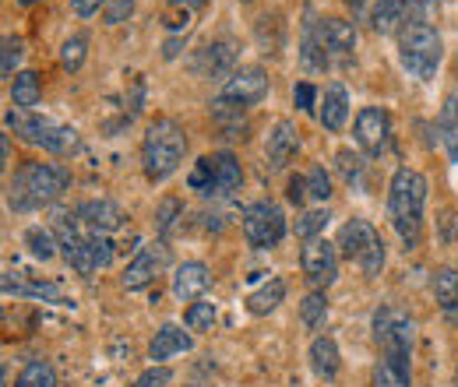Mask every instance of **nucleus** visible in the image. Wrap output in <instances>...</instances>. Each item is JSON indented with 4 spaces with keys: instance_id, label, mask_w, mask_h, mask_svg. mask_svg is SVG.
<instances>
[{
    "instance_id": "nucleus-1",
    "label": "nucleus",
    "mask_w": 458,
    "mask_h": 387,
    "mask_svg": "<svg viewBox=\"0 0 458 387\" xmlns=\"http://www.w3.org/2000/svg\"><path fill=\"white\" fill-rule=\"evenodd\" d=\"M423 208H427V176L420 169H409V166L395 169L392 187H388V215H392V225H395V232H399L405 250L420 247Z\"/></svg>"
},
{
    "instance_id": "nucleus-2",
    "label": "nucleus",
    "mask_w": 458,
    "mask_h": 387,
    "mask_svg": "<svg viewBox=\"0 0 458 387\" xmlns=\"http://www.w3.org/2000/svg\"><path fill=\"white\" fill-rule=\"evenodd\" d=\"M67 183H71V176L57 163H25L7 180V208L11 212L47 208L67 190Z\"/></svg>"
},
{
    "instance_id": "nucleus-3",
    "label": "nucleus",
    "mask_w": 458,
    "mask_h": 387,
    "mask_svg": "<svg viewBox=\"0 0 458 387\" xmlns=\"http://www.w3.org/2000/svg\"><path fill=\"white\" fill-rule=\"evenodd\" d=\"M187 156V138H183V127L176 120H156L148 130H145V141H141V169L152 183H163L170 180L173 172L180 169Z\"/></svg>"
},
{
    "instance_id": "nucleus-4",
    "label": "nucleus",
    "mask_w": 458,
    "mask_h": 387,
    "mask_svg": "<svg viewBox=\"0 0 458 387\" xmlns=\"http://www.w3.org/2000/svg\"><path fill=\"white\" fill-rule=\"evenodd\" d=\"M441 56H445V43L434 25L409 21L399 29V60L416 81H434Z\"/></svg>"
},
{
    "instance_id": "nucleus-5",
    "label": "nucleus",
    "mask_w": 458,
    "mask_h": 387,
    "mask_svg": "<svg viewBox=\"0 0 458 387\" xmlns=\"http://www.w3.org/2000/svg\"><path fill=\"white\" fill-rule=\"evenodd\" d=\"M60 254H64V261H67L78 275H92V272H99V268H110V261H114V243L106 240V232H78L74 225H64Z\"/></svg>"
},
{
    "instance_id": "nucleus-6",
    "label": "nucleus",
    "mask_w": 458,
    "mask_h": 387,
    "mask_svg": "<svg viewBox=\"0 0 458 387\" xmlns=\"http://www.w3.org/2000/svg\"><path fill=\"white\" fill-rule=\"evenodd\" d=\"M7 127L18 130L25 141L43 145L54 156H67V152L78 148V130L74 127H60V123H54V120H47V116H39V113L32 110H11L7 113Z\"/></svg>"
},
{
    "instance_id": "nucleus-7",
    "label": "nucleus",
    "mask_w": 458,
    "mask_h": 387,
    "mask_svg": "<svg viewBox=\"0 0 458 387\" xmlns=\"http://www.w3.org/2000/svg\"><path fill=\"white\" fill-rule=\"evenodd\" d=\"M335 247H343V254L363 268V275H381V268H385V243H381L377 229L367 219L345 222L343 229H339V243Z\"/></svg>"
},
{
    "instance_id": "nucleus-8",
    "label": "nucleus",
    "mask_w": 458,
    "mask_h": 387,
    "mask_svg": "<svg viewBox=\"0 0 458 387\" xmlns=\"http://www.w3.org/2000/svg\"><path fill=\"white\" fill-rule=\"evenodd\" d=\"M243 236L254 250H272L286 240V215L276 201H254L243 208Z\"/></svg>"
},
{
    "instance_id": "nucleus-9",
    "label": "nucleus",
    "mask_w": 458,
    "mask_h": 387,
    "mask_svg": "<svg viewBox=\"0 0 458 387\" xmlns=\"http://www.w3.org/2000/svg\"><path fill=\"white\" fill-rule=\"evenodd\" d=\"M374 338L385 349V356H399L412 359V341H416V324L399 314L395 307H381L374 310Z\"/></svg>"
},
{
    "instance_id": "nucleus-10",
    "label": "nucleus",
    "mask_w": 458,
    "mask_h": 387,
    "mask_svg": "<svg viewBox=\"0 0 458 387\" xmlns=\"http://www.w3.org/2000/svg\"><path fill=\"white\" fill-rule=\"evenodd\" d=\"M300 268H303V278L314 289H328L339 278V250H335V243H328L321 236L307 240V247L300 250Z\"/></svg>"
},
{
    "instance_id": "nucleus-11",
    "label": "nucleus",
    "mask_w": 458,
    "mask_h": 387,
    "mask_svg": "<svg viewBox=\"0 0 458 387\" xmlns=\"http://www.w3.org/2000/svg\"><path fill=\"white\" fill-rule=\"evenodd\" d=\"M170 265V247L163 243V240H156V243H145L138 254H134V261L123 268V275H120V282H123V289H145L148 282H156V275L163 272Z\"/></svg>"
},
{
    "instance_id": "nucleus-12",
    "label": "nucleus",
    "mask_w": 458,
    "mask_h": 387,
    "mask_svg": "<svg viewBox=\"0 0 458 387\" xmlns=\"http://www.w3.org/2000/svg\"><path fill=\"white\" fill-rule=\"evenodd\" d=\"M356 145L367 152V156H381L388 148V134H392V116L381 110V106H363L356 113Z\"/></svg>"
},
{
    "instance_id": "nucleus-13",
    "label": "nucleus",
    "mask_w": 458,
    "mask_h": 387,
    "mask_svg": "<svg viewBox=\"0 0 458 387\" xmlns=\"http://www.w3.org/2000/svg\"><path fill=\"white\" fill-rule=\"evenodd\" d=\"M223 96L243 103V106H254V103H261L268 96V74L261 67H240V71L229 74Z\"/></svg>"
},
{
    "instance_id": "nucleus-14",
    "label": "nucleus",
    "mask_w": 458,
    "mask_h": 387,
    "mask_svg": "<svg viewBox=\"0 0 458 387\" xmlns=\"http://www.w3.org/2000/svg\"><path fill=\"white\" fill-rule=\"evenodd\" d=\"M318 29H321V43H325L328 60L332 63H349L352 50H356V29L343 18H321Z\"/></svg>"
},
{
    "instance_id": "nucleus-15",
    "label": "nucleus",
    "mask_w": 458,
    "mask_h": 387,
    "mask_svg": "<svg viewBox=\"0 0 458 387\" xmlns=\"http://www.w3.org/2000/svg\"><path fill=\"white\" fill-rule=\"evenodd\" d=\"M208 289H212V272H208L201 261H183V265L173 272V296H176L180 303H194V299H201Z\"/></svg>"
},
{
    "instance_id": "nucleus-16",
    "label": "nucleus",
    "mask_w": 458,
    "mask_h": 387,
    "mask_svg": "<svg viewBox=\"0 0 458 387\" xmlns=\"http://www.w3.org/2000/svg\"><path fill=\"white\" fill-rule=\"evenodd\" d=\"M300 152V130L293 120H279L272 130H268V145H265V156H268V166L272 169H286Z\"/></svg>"
},
{
    "instance_id": "nucleus-17",
    "label": "nucleus",
    "mask_w": 458,
    "mask_h": 387,
    "mask_svg": "<svg viewBox=\"0 0 458 387\" xmlns=\"http://www.w3.org/2000/svg\"><path fill=\"white\" fill-rule=\"evenodd\" d=\"M123 208L110 201V198H99V201H85L78 208V222L89 229V232H116L123 225Z\"/></svg>"
},
{
    "instance_id": "nucleus-18",
    "label": "nucleus",
    "mask_w": 458,
    "mask_h": 387,
    "mask_svg": "<svg viewBox=\"0 0 458 387\" xmlns=\"http://www.w3.org/2000/svg\"><path fill=\"white\" fill-rule=\"evenodd\" d=\"M310 370L321 377V381H335L339 377V366H343V356H339V345L332 334H318L310 341Z\"/></svg>"
},
{
    "instance_id": "nucleus-19",
    "label": "nucleus",
    "mask_w": 458,
    "mask_h": 387,
    "mask_svg": "<svg viewBox=\"0 0 458 387\" xmlns=\"http://www.w3.org/2000/svg\"><path fill=\"white\" fill-rule=\"evenodd\" d=\"M233 63H236L233 43H208L194 60V71L205 78H226V74H233Z\"/></svg>"
},
{
    "instance_id": "nucleus-20",
    "label": "nucleus",
    "mask_w": 458,
    "mask_h": 387,
    "mask_svg": "<svg viewBox=\"0 0 458 387\" xmlns=\"http://www.w3.org/2000/svg\"><path fill=\"white\" fill-rule=\"evenodd\" d=\"M212 163H216V180H212V194H208V198L216 201V198H229L233 190H240L243 169L236 163V156H233V152H216Z\"/></svg>"
},
{
    "instance_id": "nucleus-21",
    "label": "nucleus",
    "mask_w": 458,
    "mask_h": 387,
    "mask_svg": "<svg viewBox=\"0 0 458 387\" xmlns=\"http://www.w3.org/2000/svg\"><path fill=\"white\" fill-rule=\"evenodd\" d=\"M191 334L183 332V328H176V324H163L156 338H152V345H148V356L156 359V363H166L170 356H180V352H191Z\"/></svg>"
},
{
    "instance_id": "nucleus-22",
    "label": "nucleus",
    "mask_w": 458,
    "mask_h": 387,
    "mask_svg": "<svg viewBox=\"0 0 458 387\" xmlns=\"http://www.w3.org/2000/svg\"><path fill=\"white\" fill-rule=\"evenodd\" d=\"M345 116H349V92H345V85L335 81V85L325 88V99H321L318 120L325 123V130H343Z\"/></svg>"
},
{
    "instance_id": "nucleus-23",
    "label": "nucleus",
    "mask_w": 458,
    "mask_h": 387,
    "mask_svg": "<svg viewBox=\"0 0 458 387\" xmlns=\"http://www.w3.org/2000/svg\"><path fill=\"white\" fill-rule=\"evenodd\" d=\"M405 18H409V0H377V4L370 7V25H374L381 36L399 32L402 25H405Z\"/></svg>"
},
{
    "instance_id": "nucleus-24",
    "label": "nucleus",
    "mask_w": 458,
    "mask_h": 387,
    "mask_svg": "<svg viewBox=\"0 0 458 387\" xmlns=\"http://www.w3.org/2000/svg\"><path fill=\"white\" fill-rule=\"evenodd\" d=\"M11 103L18 110H36L43 103V85H39V74L36 71H18L14 81H11Z\"/></svg>"
},
{
    "instance_id": "nucleus-25",
    "label": "nucleus",
    "mask_w": 458,
    "mask_h": 387,
    "mask_svg": "<svg viewBox=\"0 0 458 387\" xmlns=\"http://www.w3.org/2000/svg\"><path fill=\"white\" fill-rule=\"evenodd\" d=\"M300 60L307 71H325L332 60L325 54V43H321V29H318V18H307L303 25V50H300Z\"/></svg>"
},
{
    "instance_id": "nucleus-26",
    "label": "nucleus",
    "mask_w": 458,
    "mask_h": 387,
    "mask_svg": "<svg viewBox=\"0 0 458 387\" xmlns=\"http://www.w3.org/2000/svg\"><path fill=\"white\" fill-rule=\"evenodd\" d=\"M283 299H286V282H283V278H272V282H265L258 292L247 296V310H250L254 317H265V314H272Z\"/></svg>"
},
{
    "instance_id": "nucleus-27",
    "label": "nucleus",
    "mask_w": 458,
    "mask_h": 387,
    "mask_svg": "<svg viewBox=\"0 0 458 387\" xmlns=\"http://www.w3.org/2000/svg\"><path fill=\"white\" fill-rule=\"evenodd\" d=\"M412 384V370H409V359L399 356H385L377 366H374V387H409Z\"/></svg>"
},
{
    "instance_id": "nucleus-28",
    "label": "nucleus",
    "mask_w": 458,
    "mask_h": 387,
    "mask_svg": "<svg viewBox=\"0 0 458 387\" xmlns=\"http://www.w3.org/2000/svg\"><path fill=\"white\" fill-rule=\"evenodd\" d=\"M437 130H441V141H445L448 156L458 163V96H448V103L441 110V120H437Z\"/></svg>"
},
{
    "instance_id": "nucleus-29",
    "label": "nucleus",
    "mask_w": 458,
    "mask_h": 387,
    "mask_svg": "<svg viewBox=\"0 0 458 387\" xmlns=\"http://www.w3.org/2000/svg\"><path fill=\"white\" fill-rule=\"evenodd\" d=\"M14 387H57V374H54V366L47 359H29L21 366Z\"/></svg>"
},
{
    "instance_id": "nucleus-30",
    "label": "nucleus",
    "mask_w": 458,
    "mask_h": 387,
    "mask_svg": "<svg viewBox=\"0 0 458 387\" xmlns=\"http://www.w3.org/2000/svg\"><path fill=\"white\" fill-rule=\"evenodd\" d=\"M300 321H303V328H310V332H318V328L328 321V299H325V292H310V296L300 303Z\"/></svg>"
},
{
    "instance_id": "nucleus-31",
    "label": "nucleus",
    "mask_w": 458,
    "mask_h": 387,
    "mask_svg": "<svg viewBox=\"0 0 458 387\" xmlns=\"http://www.w3.org/2000/svg\"><path fill=\"white\" fill-rule=\"evenodd\" d=\"M85 56H89V36H85V32H74L71 39H64V46H60V63H64L71 74L81 71Z\"/></svg>"
},
{
    "instance_id": "nucleus-32",
    "label": "nucleus",
    "mask_w": 458,
    "mask_h": 387,
    "mask_svg": "<svg viewBox=\"0 0 458 387\" xmlns=\"http://www.w3.org/2000/svg\"><path fill=\"white\" fill-rule=\"evenodd\" d=\"M434 296L445 310H455L458 307V272L455 268H441L434 275Z\"/></svg>"
},
{
    "instance_id": "nucleus-33",
    "label": "nucleus",
    "mask_w": 458,
    "mask_h": 387,
    "mask_svg": "<svg viewBox=\"0 0 458 387\" xmlns=\"http://www.w3.org/2000/svg\"><path fill=\"white\" fill-rule=\"evenodd\" d=\"M25 243H29V250L39 257V261H50L54 254H57V240H54V232L50 229H43V225H32V229H25Z\"/></svg>"
},
{
    "instance_id": "nucleus-34",
    "label": "nucleus",
    "mask_w": 458,
    "mask_h": 387,
    "mask_svg": "<svg viewBox=\"0 0 458 387\" xmlns=\"http://www.w3.org/2000/svg\"><path fill=\"white\" fill-rule=\"evenodd\" d=\"M183 321H187L191 332H212V324H216V303H208V299L191 303V310H187Z\"/></svg>"
},
{
    "instance_id": "nucleus-35",
    "label": "nucleus",
    "mask_w": 458,
    "mask_h": 387,
    "mask_svg": "<svg viewBox=\"0 0 458 387\" xmlns=\"http://www.w3.org/2000/svg\"><path fill=\"white\" fill-rule=\"evenodd\" d=\"M212 180H216V163H212V156L198 159V166L191 169V176H187L191 190H198L201 198H208V194H212Z\"/></svg>"
},
{
    "instance_id": "nucleus-36",
    "label": "nucleus",
    "mask_w": 458,
    "mask_h": 387,
    "mask_svg": "<svg viewBox=\"0 0 458 387\" xmlns=\"http://www.w3.org/2000/svg\"><path fill=\"white\" fill-rule=\"evenodd\" d=\"M180 215H183V201H180V198H163V205H159V212H156V229H159V236H166Z\"/></svg>"
},
{
    "instance_id": "nucleus-37",
    "label": "nucleus",
    "mask_w": 458,
    "mask_h": 387,
    "mask_svg": "<svg viewBox=\"0 0 458 387\" xmlns=\"http://www.w3.org/2000/svg\"><path fill=\"white\" fill-rule=\"evenodd\" d=\"M307 194L314 201H328L332 198V176L325 172V166H310V172H307Z\"/></svg>"
},
{
    "instance_id": "nucleus-38",
    "label": "nucleus",
    "mask_w": 458,
    "mask_h": 387,
    "mask_svg": "<svg viewBox=\"0 0 458 387\" xmlns=\"http://www.w3.org/2000/svg\"><path fill=\"white\" fill-rule=\"evenodd\" d=\"M328 212H307V215H300L296 219V236H303V240H318V232L328 225Z\"/></svg>"
},
{
    "instance_id": "nucleus-39",
    "label": "nucleus",
    "mask_w": 458,
    "mask_h": 387,
    "mask_svg": "<svg viewBox=\"0 0 458 387\" xmlns=\"http://www.w3.org/2000/svg\"><path fill=\"white\" fill-rule=\"evenodd\" d=\"M437 0H409V18H405V25L409 21H420V25H434L437 21Z\"/></svg>"
},
{
    "instance_id": "nucleus-40",
    "label": "nucleus",
    "mask_w": 458,
    "mask_h": 387,
    "mask_svg": "<svg viewBox=\"0 0 458 387\" xmlns=\"http://www.w3.org/2000/svg\"><path fill=\"white\" fill-rule=\"evenodd\" d=\"M18 60H21V39L7 36V39H4V60H0V74L14 81V67H18Z\"/></svg>"
},
{
    "instance_id": "nucleus-41",
    "label": "nucleus",
    "mask_w": 458,
    "mask_h": 387,
    "mask_svg": "<svg viewBox=\"0 0 458 387\" xmlns=\"http://www.w3.org/2000/svg\"><path fill=\"white\" fill-rule=\"evenodd\" d=\"M170 381H173L170 366H152V370H145V374H141L131 387H166Z\"/></svg>"
},
{
    "instance_id": "nucleus-42",
    "label": "nucleus",
    "mask_w": 458,
    "mask_h": 387,
    "mask_svg": "<svg viewBox=\"0 0 458 387\" xmlns=\"http://www.w3.org/2000/svg\"><path fill=\"white\" fill-rule=\"evenodd\" d=\"M131 11H134V0H110V4L103 7L106 25H120V21H127V18H131Z\"/></svg>"
},
{
    "instance_id": "nucleus-43",
    "label": "nucleus",
    "mask_w": 458,
    "mask_h": 387,
    "mask_svg": "<svg viewBox=\"0 0 458 387\" xmlns=\"http://www.w3.org/2000/svg\"><path fill=\"white\" fill-rule=\"evenodd\" d=\"M314 99H318V88H314V85L300 81V85L293 88V103H296L300 113H314Z\"/></svg>"
},
{
    "instance_id": "nucleus-44",
    "label": "nucleus",
    "mask_w": 458,
    "mask_h": 387,
    "mask_svg": "<svg viewBox=\"0 0 458 387\" xmlns=\"http://www.w3.org/2000/svg\"><path fill=\"white\" fill-rule=\"evenodd\" d=\"M286 198L293 201V205H303L310 194H307V176H289V190Z\"/></svg>"
},
{
    "instance_id": "nucleus-45",
    "label": "nucleus",
    "mask_w": 458,
    "mask_h": 387,
    "mask_svg": "<svg viewBox=\"0 0 458 387\" xmlns=\"http://www.w3.org/2000/svg\"><path fill=\"white\" fill-rule=\"evenodd\" d=\"M110 0H71V11L78 14V18H92V14H99V7H106Z\"/></svg>"
},
{
    "instance_id": "nucleus-46",
    "label": "nucleus",
    "mask_w": 458,
    "mask_h": 387,
    "mask_svg": "<svg viewBox=\"0 0 458 387\" xmlns=\"http://www.w3.org/2000/svg\"><path fill=\"white\" fill-rule=\"evenodd\" d=\"M173 4H176V7H183V11H201L208 0H173Z\"/></svg>"
},
{
    "instance_id": "nucleus-47",
    "label": "nucleus",
    "mask_w": 458,
    "mask_h": 387,
    "mask_svg": "<svg viewBox=\"0 0 458 387\" xmlns=\"http://www.w3.org/2000/svg\"><path fill=\"white\" fill-rule=\"evenodd\" d=\"M0 159H4V166L11 163V141H7V134L0 138Z\"/></svg>"
},
{
    "instance_id": "nucleus-48",
    "label": "nucleus",
    "mask_w": 458,
    "mask_h": 387,
    "mask_svg": "<svg viewBox=\"0 0 458 387\" xmlns=\"http://www.w3.org/2000/svg\"><path fill=\"white\" fill-rule=\"evenodd\" d=\"M345 4H349L352 11H363V7H367V0H345Z\"/></svg>"
},
{
    "instance_id": "nucleus-49",
    "label": "nucleus",
    "mask_w": 458,
    "mask_h": 387,
    "mask_svg": "<svg viewBox=\"0 0 458 387\" xmlns=\"http://www.w3.org/2000/svg\"><path fill=\"white\" fill-rule=\"evenodd\" d=\"M18 4H21V7H32V4H39V0H18Z\"/></svg>"
},
{
    "instance_id": "nucleus-50",
    "label": "nucleus",
    "mask_w": 458,
    "mask_h": 387,
    "mask_svg": "<svg viewBox=\"0 0 458 387\" xmlns=\"http://www.w3.org/2000/svg\"><path fill=\"white\" fill-rule=\"evenodd\" d=\"M240 4H250V0H240Z\"/></svg>"
},
{
    "instance_id": "nucleus-51",
    "label": "nucleus",
    "mask_w": 458,
    "mask_h": 387,
    "mask_svg": "<svg viewBox=\"0 0 458 387\" xmlns=\"http://www.w3.org/2000/svg\"><path fill=\"white\" fill-rule=\"evenodd\" d=\"M191 387H194V384H191Z\"/></svg>"
}]
</instances>
